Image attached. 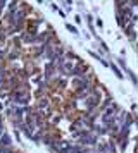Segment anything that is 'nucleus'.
Returning a JSON list of instances; mask_svg holds the SVG:
<instances>
[{"mask_svg":"<svg viewBox=\"0 0 138 153\" xmlns=\"http://www.w3.org/2000/svg\"><path fill=\"white\" fill-rule=\"evenodd\" d=\"M98 103H100V97H98V95H93V97H90L88 100H86V108H88V110H93Z\"/></svg>","mask_w":138,"mask_h":153,"instance_id":"obj_1","label":"nucleus"},{"mask_svg":"<svg viewBox=\"0 0 138 153\" xmlns=\"http://www.w3.org/2000/svg\"><path fill=\"white\" fill-rule=\"evenodd\" d=\"M9 145H10V138H9L7 134H4L2 139H0V146H9Z\"/></svg>","mask_w":138,"mask_h":153,"instance_id":"obj_2","label":"nucleus"},{"mask_svg":"<svg viewBox=\"0 0 138 153\" xmlns=\"http://www.w3.org/2000/svg\"><path fill=\"white\" fill-rule=\"evenodd\" d=\"M73 153H86V152H85V150H81V148H74V152H73Z\"/></svg>","mask_w":138,"mask_h":153,"instance_id":"obj_3","label":"nucleus"},{"mask_svg":"<svg viewBox=\"0 0 138 153\" xmlns=\"http://www.w3.org/2000/svg\"><path fill=\"white\" fill-rule=\"evenodd\" d=\"M68 29H71L73 33H76V28H74V26H69V24H68Z\"/></svg>","mask_w":138,"mask_h":153,"instance_id":"obj_4","label":"nucleus"}]
</instances>
